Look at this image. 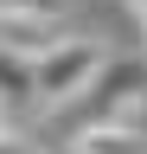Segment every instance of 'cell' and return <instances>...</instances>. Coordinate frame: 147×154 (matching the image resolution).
Segmentation results:
<instances>
[{"label":"cell","mask_w":147,"mask_h":154,"mask_svg":"<svg viewBox=\"0 0 147 154\" xmlns=\"http://www.w3.org/2000/svg\"><path fill=\"white\" fill-rule=\"evenodd\" d=\"M102 64H109V51L96 38H58L45 58H32V96L51 103V109H70L90 84H96Z\"/></svg>","instance_id":"obj_1"},{"label":"cell","mask_w":147,"mask_h":154,"mask_svg":"<svg viewBox=\"0 0 147 154\" xmlns=\"http://www.w3.org/2000/svg\"><path fill=\"white\" fill-rule=\"evenodd\" d=\"M58 38H64L58 19H0V58H19V64L45 58Z\"/></svg>","instance_id":"obj_2"},{"label":"cell","mask_w":147,"mask_h":154,"mask_svg":"<svg viewBox=\"0 0 147 154\" xmlns=\"http://www.w3.org/2000/svg\"><path fill=\"white\" fill-rule=\"evenodd\" d=\"M70 154H147V135L115 128V122H90L77 141H70Z\"/></svg>","instance_id":"obj_3"},{"label":"cell","mask_w":147,"mask_h":154,"mask_svg":"<svg viewBox=\"0 0 147 154\" xmlns=\"http://www.w3.org/2000/svg\"><path fill=\"white\" fill-rule=\"evenodd\" d=\"M0 103H32V64L0 58Z\"/></svg>","instance_id":"obj_4"},{"label":"cell","mask_w":147,"mask_h":154,"mask_svg":"<svg viewBox=\"0 0 147 154\" xmlns=\"http://www.w3.org/2000/svg\"><path fill=\"white\" fill-rule=\"evenodd\" d=\"M64 0H0V19H58Z\"/></svg>","instance_id":"obj_5"},{"label":"cell","mask_w":147,"mask_h":154,"mask_svg":"<svg viewBox=\"0 0 147 154\" xmlns=\"http://www.w3.org/2000/svg\"><path fill=\"white\" fill-rule=\"evenodd\" d=\"M0 154H39V148H32V141H19L13 128H0Z\"/></svg>","instance_id":"obj_6"},{"label":"cell","mask_w":147,"mask_h":154,"mask_svg":"<svg viewBox=\"0 0 147 154\" xmlns=\"http://www.w3.org/2000/svg\"><path fill=\"white\" fill-rule=\"evenodd\" d=\"M128 7H134V19H141V32H147V0H128Z\"/></svg>","instance_id":"obj_7"},{"label":"cell","mask_w":147,"mask_h":154,"mask_svg":"<svg viewBox=\"0 0 147 154\" xmlns=\"http://www.w3.org/2000/svg\"><path fill=\"white\" fill-rule=\"evenodd\" d=\"M64 154H70V148H64Z\"/></svg>","instance_id":"obj_8"}]
</instances>
